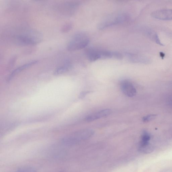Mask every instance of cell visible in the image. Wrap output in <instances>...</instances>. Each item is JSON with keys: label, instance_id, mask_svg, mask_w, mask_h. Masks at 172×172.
Masks as SVG:
<instances>
[{"label": "cell", "instance_id": "cell-2", "mask_svg": "<svg viewBox=\"0 0 172 172\" xmlns=\"http://www.w3.org/2000/svg\"><path fill=\"white\" fill-rule=\"evenodd\" d=\"M90 39L84 32H79L74 35L67 45V48L69 51L81 50L88 46Z\"/></svg>", "mask_w": 172, "mask_h": 172}, {"label": "cell", "instance_id": "cell-12", "mask_svg": "<svg viewBox=\"0 0 172 172\" xmlns=\"http://www.w3.org/2000/svg\"><path fill=\"white\" fill-rule=\"evenodd\" d=\"M71 64L69 61H67L63 65L57 68L54 71V75H58L63 74L67 72L70 69Z\"/></svg>", "mask_w": 172, "mask_h": 172}, {"label": "cell", "instance_id": "cell-1", "mask_svg": "<svg viewBox=\"0 0 172 172\" xmlns=\"http://www.w3.org/2000/svg\"><path fill=\"white\" fill-rule=\"evenodd\" d=\"M42 34L37 30H30L17 35L15 38L16 43L19 45H35L42 41Z\"/></svg>", "mask_w": 172, "mask_h": 172}, {"label": "cell", "instance_id": "cell-11", "mask_svg": "<svg viewBox=\"0 0 172 172\" xmlns=\"http://www.w3.org/2000/svg\"><path fill=\"white\" fill-rule=\"evenodd\" d=\"M145 35L151 40L154 41L157 44L163 46L164 44L161 41L158 35L156 32L150 29H145Z\"/></svg>", "mask_w": 172, "mask_h": 172}, {"label": "cell", "instance_id": "cell-3", "mask_svg": "<svg viewBox=\"0 0 172 172\" xmlns=\"http://www.w3.org/2000/svg\"><path fill=\"white\" fill-rule=\"evenodd\" d=\"M130 18L129 15L127 14H120L105 19L100 23L98 27L100 30H103L114 25L123 24L128 21Z\"/></svg>", "mask_w": 172, "mask_h": 172}, {"label": "cell", "instance_id": "cell-18", "mask_svg": "<svg viewBox=\"0 0 172 172\" xmlns=\"http://www.w3.org/2000/svg\"><path fill=\"white\" fill-rule=\"evenodd\" d=\"M155 115H148L143 118V120L144 122H148L149 120H150L153 118H154Z\"/></svg>", "mask_w": 172, "mask_h": 172}, {"label": "cell", "instance_id": "cell-17", "mask_svg": "<svg viewBox=\"0 0 172 172\" xmlns=\"http://www.w3.org/2000/svg\"><path fill=\"white\" fill-rule=\"evenodd\" d=\"M113 58L121 60L123 58V55L120 52H113Z\"/></svg>", "mask_w": 172, "mask_h": 172}, {"label": "cell", "instance_id": "cell-16", "mask_svg": "<svg viewBox=\"0 0 172 172\" xmlns=\"http://www.w3.org/2000/svg\"><path fill=\"white\" fill-rule=\"evenodd\" d=\"M72 24L71 23H68L64 25L62 27L60 30L62 33H67L72 29Z\"/></svg>", "mask_w": 172, "mask_h": 172}, {"label": "cell", "instance_id": "cell-4", "mask_svg": "<svg viewBox=\"0 0 172 172\" xmlns=\"http://www.w3.org/2000/svg\"><path fill=\"white\" fill-rule=\"evenodd\" d=\"M93 132L90 130H85L62 139V143L65 145H70L76 143L80 140L86 138L92 135Z\"/></svg>", "mask_w": 172, "mask_h": 172}, {"label": "cell", "instance_id": "cell-15", "mask_svg": "<svg viewBox=\"0 0 172 172\" xmlns=\"http://www.w3.org/2000/svg\"><path fill=\"white\" fill-rule=\"evenodd\" d=\"M15 172H37V171L33 167L26 166L20 168Z\"/></svg>", "mask_w": 172, "mask_h": 172}, {"label": "cell", "instance_id": "cell-5", "mask_svg": "<svg viewBox=\"0 0 172 172\" xmlns=\"http://www.w3.org/2000/svg\"><path fill=\"white\" fill-rule=\"evenodd\" d=\"M151 16L158 20H172V9H158L151 13Z\"/></svg>", "mask_w": 172, "mask_h": 172}, {"label": "cell", "instance_id": "cell-13", "mask_svg": "<svg viewBox=\"0 0 172 172\" xmlns=\"http://www.w3.org/2000/svg\"><path fill=\"white\" fill-rule=\"evenodd\" d=\"M151 139L149 134L146 132L143 133L141 136V139L139 144V147H141L149 144V141Z\"/></svg>", "mask_w": 172, "mask_h": 172}, {"label": "cell", "instance_id": "cell-19", "mask_svg": "<svg viewBox=\"0 0 172 172\" xmlns=\"http://www.w3.org/2000/svg\"><path fill=\"white\" fill-rule=\"evenodd\" d=\"M169 37L172 39V32L169 33Z\"/></svg>", "mask_w": 172, "mask_h": 172}, {"label": "cell", "instance_id": "cell-7", "mask_svg": "<svg viewBox=\"0 0 172 172\" xmlns=\"http://www.w3.org/2000/svg\"><path fill=\"white\" fill-rule=\"evenodd\" d=\"M121 88L123 93L128 97H131L135 95L136 90L133 84L129 81L125 80L121 83Z\"/></svg>", "mask_w": 172, "mask_h": 172}, {"label": "cell", "instance_id": "cell-10", "mask_svg": "<svg viewBox=\"0 0 172 172\" xmlns=\"http://www.w3.org/2000/svg\"><path fill=\"white\" fill-rule=\"evenodd\" d=\"M38 62L37 60H32L28 63L25 64H24L23 65L20 66L17 68L13 71L11 74L9 75V78H8V81H9L14 77L15 75L18 74L23 70L29 67H31V66L36 64Z\"/></svg>", "mask_w": 172, "mask_h": 172}, {"label": "cell", "instance_id": "cell-14", "mask_svg": "<svg viewBox=\"0 0 172 172\" xmlns=\"http://www.w3.org/2000/svg\"><path fill=\"white\" fill-rule=\"evenodd\" d=\"M153 147L150 144H147L144 146L139 147V150L141 153L144 154H149L154 151Z\"/></svg>", "mask_w": 172, "mask_h": 172}, {"label": "cell", "instance_id": "cell-6", "mask_svg": "<svg viewBox=\"0 0 172 172\" xmlns=\"http://www.w3.org/2000/svg\"><path fill=\"white\" fill-rule=\"evenodd\" d=\"M129 61L135 63L147 64L151 63V60L148 56L143 55L131 52L126 53Z\"/></svg>", "mask_w": 172, "mask_h": 172}, {"label": "cell", "instance_id": "cell-8", "mask_svg": "<svg viewBox=\"0 0 172 172\" xmlns=\"http://www.w3.org/2000/svg\"><path fill=\"white\" fill-rule=\"evenodd\" d=\"M111 110L110 109L103 110L87 117L86 120L87 122H91L98 119L108 116L111 114Z\"/></svg>", "mask_w": 172, "mask_h": 172}, {"label": "cell", "instance_id": "cell-9", "mask_svg": "<svg viewBox=\"0 0 172 172\" xmlns=\"http://www.w3.org/2000/svg\"><path fill=\"white\" fill-rule=\"evenodd\" d=\"M86 53L87 58L90 62H94L101 59V50L89 48L86 50Z\"/></svg>", "mask_w": 172, "mask_h": 172}]
</instances>
